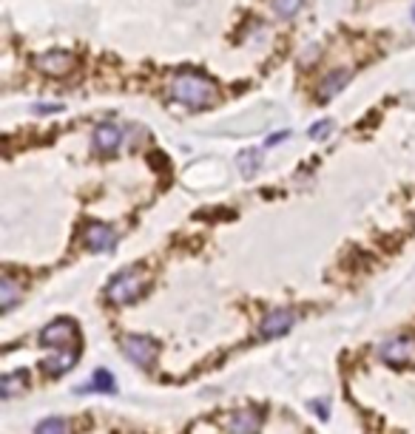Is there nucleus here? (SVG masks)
Returning a JSON list of instances; mask_svg holds the SVG:
<instances>
[{"label": "nucleus", "instance_id": "1", "mask_svg": "<svg viewBox=\"0 0 415 434\" xmlns=\"http://www.w3.org/2000/svg\"><path fill=\"white\" fill-rule=\"evenodd\" d=\"M168 94L171 100H177L179 105H188V108H205L217 103L219 97V88L211 77H202V74H193V71H182L177 74L168 86Z\"/></svg>", "mask_w": 415, "mask_h": 434}, {"label": "nucleus", "instance_id": "2", "mask_svg": "<svg viewBox=\"0 0 415 434\" xmlns=\"http://www.w3.org/2000/svg\"><path fill=\"white\" fill-rule=\"evenodd\" d=\"M146 287H148V281H146V275L140 270H122V272H117L111 278L106 296H108L111 304H131V301H136L146 293Z\"/></svg>", "mask_w": 415, "mask_h": 434}, {"label": "nucleus", "instance_id": "3", "mask_svg": "<svg viewBox=\"0 0 415 434\" xmlns=\"http://www.w3.org/2000/svg\"><path fill=\"white\" fill-rule=\"evenodd\" d=\"M120 346H122V355L140 369H151L154 360H157V352H160L157 341L146 338V335H128V338H122Z\"/></svg>", "mask_w": 415, "mask_h": 434}, {"label": "nucleus", "instance_id": "4", "mask_svg": "<svg viewBox=\"0 0 415 434\" xmlns=\"http://www.w3.org/2000/svg\"><path fill=\"white\" fill-rule=\"evenodd\" d=\"M378 355L390 367H409V364H415V338H404V335L390 338V341L378 343Z\"/></svg>", "mask_w": 415, "mask_h": 434}, {"label": "nucleus", "instance_id": "5", "mask_svg": "<svg viewBox=\"0 0 415 434\" xmlns=\"http://www.w3.org/2000/svg\"><path fill=\"white\" fill-rule=\"evenodd\" d=\"M40 341H43V346H57V349L77 346V327H75V321H68V318H57V321H51L43 329Z\"/></svg>", "mask_w": 415, "mask_h": 434}, {"label": "nucleus", "instance_id": "6", "mask_svg": "<svg viewBox=\"0 0 415 434\" xmlns=\"http://www.w3.org/2000/svg\"><path fill=\"white\" fill-rule=\"evenodd\" d=\"M290 327H296V313L293 310H273L262 318L259 324V335L262 338H282L290 332Z\"/></svg>", "mask_w": 415, "mask_h": 434}, {"label": "nucleus", "instance_id": "7", "mask_svg": "<svg viewBox=\"0 0 415 434\" xmlns=\"http://www.w3.org/2000/svg\"><path fill=\"white\" fill-rule=\"evenodd\" d=\"M34 65L43 71V74H49V77H63V74H68V71H72L75 57L68 54V51H46V54H37L34 57Z\"/></svg>", "mask_w": 415, "mask_h": 434}, {"label": "nucleus", "instance_id": "8", "mask_svg": "<svg viewBox=\"0 0 415 434\" xmlns=\"http://www.w3.org/2000/svg\"><path fill=\"white\" fill-rule=\"evenodd\" d=\"M114 244H117V233H114V228L100 225V222L86 225V247H89L91 253L114 250Z\"/></svg>", "mask_w": 415, "mask_h": 434}, {"label": "nucleus", "instance_id": "9", "mask_svg": "<svg viewBox=\"0 0 415 434\" xmlns=\"http://www.w3.org/2000/svg\"><path fill=\"white\" fill-rule=\"evenodd\" d=\"M120 139H122V131L114 122H100L94 128V145L100 154H114L120 148Z\"/></svg>", "mask_w": 415, "mask_h": 434}, {"label": "nucleus", "instance_id": "10", "mask_svg": "<svg viewBox=\"0 0 415 434\" xmlns=\"http://www.w3.org/2000/svg\"><path fill=\"white\" fill-rule=\"evenodd\" d=\"M231 434H259L262 431V414L256 409H242L228 423Z\"/></svg>", "mask_w": 415, "mask_h": 434}, {"label": "nucleus", "instance_id": "11", "mask_svg": "<svg viewBox=\"0 0 415 434\" xmlns=\"http://www.w3.org/2000/svg\"><path fill=\"white\" fill-rule=\"evenodd\" d=\"M77 364V349L75 346H63L57 355H51V357H46V372L49 375H63V372H68Z\"/></svg>", "mask_w": 415, "mask_h": 434}, {"label": "nucleus", "instance_id": "12", "mask_svg": "<svg viewBox=\"0 0 415 434\" xmlns=\"http://www.w3.org/2000/svg\"><path fill=\"white\" fill-rule=\"evenodd\" d=\"M350 83V71H333V74H327L324 77V83H321V88H319V97H321V103H327L330 97H336L344 86Z\"/></svg>", "mask_w": 415, "mask_h": 434}, {"label": "nucleus", "instance_id": "13", "mask_svg": "<svg viewBox=\"0 0 415 434\" xmlns=\"http://www.w3.org/2000/svg\"><path fill=\"white\" fill-rule=\"evenodd\" d=\"M20 298H23V289L18 287V281L12 275H4V281H0V307H4V313H9Z\"/></svg>", "mask_w": 415, "mask_h": 434}, {"label": "nucleus", "instance_id": "14", "mask_svg": "<svg viewBox=\"0 0 415 434\" xmlns=\"http://www.w3.org/2000/svg\"><path fill=\"white\" fill-rule=\"evenodd\" d=\"M236 165H239L242 176H253V173L259 171V165H262V151H259V148H248V151H242V154L236 157Z\"/></svg>", "mask_w": 415, "mask_h": 434}, {"label": "nucleus", "instance_id": "15", "mask_svg": "<svg viewBox=\"0 0 415 434\" xmlns=\"http://www.w3.org/2000/svg\"><path fill=\"white\" fill-rule=\"evenodd\" d=\"M23 386H26V375H23V372H6L4 381H0V392H4L6 400L15 397V395H20Z\"/></svg>", "mask_w": 415, "mask_h": 434}, {"label": "nucleus", "instance_id": "16", "mask_svg": "<svg viewBox=\"0 0 415 434\" xmlns=\"http://www.w3.org/2000/svg\"><path fill=\"white\" fill-rule=\"evenodd\" d=\"M83 389H91V392H114V389H117V381L111 378V372L97 369V372L91 375L89 386H83Z\"/></svg>", "mask_w": 415, "mask_h": 434}, {"label": "nucleus", "instance_id": "17", "mask_svg": "<svg viewBox=\"0 0 415 434\" xmlns=\"http://www.w3.org/2000/svg\"><path fill=\"white\" fill-rule=\"evenodd\" d=\"M65 431H68V426L60 417H49L43 423H37V428H34V434H65Z\"/></svg>", "mask_w": 415, "mask_h": 434}, {"label": "nucleus", "instance_id": "18", "mask_svg": "<svg viewBox=\"0 0 415 434\" xmlns=\"http://www.w3.org/2000/svg\"><path fill=\"white\" fill-rule=\"evenodd\" d=\"M305 0H273V9L279 18H293L299 9H302Z\"/></svg>", "mask_w": 415, "mask_h": 434}, {"label": "nucleus", "instance_id": "19", "mask_svg": "<svg viewBox=\"0 0 415 434\" xmlns=\"http://www.w3.org/2000/svg\"><path fill=\"white\" fill-rule=\"evenodd\" d=\"M330 133H333V122L330 119H321V122H316L310 128V139H327Z\"/></svg>", "mask_w": 415, "mask_h": 434}, {"label": "nucleus", "instance_id": "20", "mask_svg": "<svg viewBox=\"0 0 415 434\" xmlns=\"http://www.w3.org/2000/svg\"><path fill=\"white\" fill-rule=\"evenodd\" d=\"M288 136H290L288 131H282V133H273V136H267V142H264V145H267V148H273V145H279V142H282V139H288Z\"/></svg>", "mask_w": 415, "mask_h": 434}, {"label": "nucleus", "instance_id": "21", "mask_svg": "<svg viewBox=\"0 0 415 434\" xmlns=\"http://www.w3.org/2000/svg\"><path fill=\"white\" fill-rule=\"evenodd\" d=\"M63 111V105H34V114H57Z\"/></svg>", "mask_w": 415, "mask_h": 434}, {"label": "nucleus", "instance_id": "22", "mask_svg": "<svg viewBox=\"0 0 415 434\" xmlns=\"http://www.w3.org/2000/svg\"><path fill=\"white\" fill-rule=\"evenodd\" d=\"M313 412H316L321 420H327V414H330V412H327V403H319V400L313 403Z\"/></svg>", "mask_w": 415, "mask_h": 434}, {"label": "nucleus", "instance_id": "23", "mask_svg": "<svg viewBox=\"0 0 415 434\" xmlns=\"http://www.w3.org/2000/svg\"><path fill=\"white\" fill-rule=\"evenodd\" d=\"M412 20H415V9H412Z\"/></svg>", "mask_w": 415, "mask_h": 434}]
</instances>
